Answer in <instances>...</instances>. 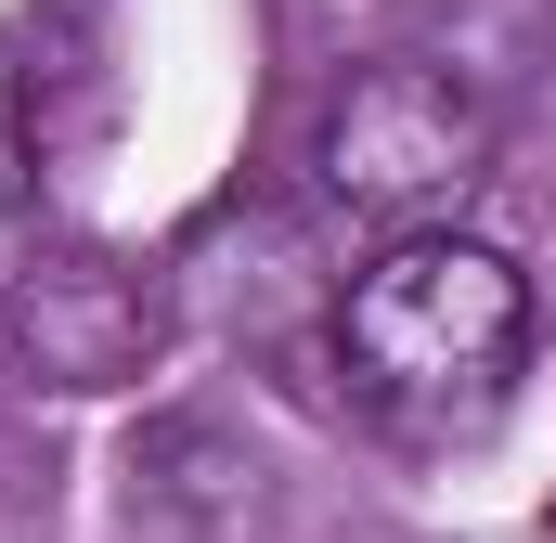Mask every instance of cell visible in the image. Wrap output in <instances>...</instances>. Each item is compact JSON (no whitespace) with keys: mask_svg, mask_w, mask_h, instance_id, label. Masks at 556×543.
Wrapping results in <instances>:
<instances>
[{"mask_svg":"<svg viewBox=\"0 0 556 543\" xmlns=\"http://www.w3.org/2000/svg\"><path fill=\"white\" fill-rule=\"evenodd\" d=\"M337 376L402 440L492 427L531 376V272L492 233H402L337 285Z\"/></svg>","mask_w":556,"mask_h":543,"instance_id":"1","label":"cell"},{"mask_svg":"<svg viewBox=\"0 0 556 543\" xmlns=\"http://www.w3.org/2000/svg\"><path fill=\"white\" fill-rule=\"evenodd\" d=\"M324 220L402 247V233H466V207L492 194L505 168V117L492 91L453 65V52H363L324 104H311V142H298Z\"/></svg>","mask_w":556,"mask_h":543,"instance_id":"2","label":"cell"},{"mask_svg":"<svg viewBox=\"0 0 556 543\" xmlns=\"http://www.w3.org/2000/svg\"><path fill=\"white\" fill-rule=\"evenodd\" d=\"M13 324H26L39 389H117L155 350V285H130L117 260H52V272H26V311Z\"/></svg>","mask_w":556,"mask_h":543,"instance_id":"3","label":"cell"},{"mask_svg":"<svg viewBox=\"0 0 556 543\" xmlns=\"http://www.w3.org/2000/svg\"><path fill=\"white\" fill-rule=\"evenodd\" d=\"M78 39H91V0H0V104L52 91L78 65Z\"/></svg>","mask_w":556,"mask_h":543,"instance_id":"4","label":"cell"}]
</instances>
